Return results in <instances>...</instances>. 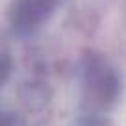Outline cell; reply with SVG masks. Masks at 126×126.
I'll use <instances>...</instances> for the list:
<instances>
[{"label":"cell","mask_w":126,"mask_h":126,"mask_svg":"<svg viewBox=\"0 0 126 126\" xmlns=\"http://www.w3.org/2000/svg\"><path fill=\"white\" fill-rule=\"evenodd\" d=\"M63 0H15L11 9V26L19 35L37 32L61 6Z\"/></svg>","instance_id":"1"},{"label":"cell","mask_w":126,"mask_h":126,"mask_svg":"<svg viewBox=\"0 0 126 126\" xmlns=\"http://www.w3.org/2000/svg\"><path fill=\"white\" fill-rule=\"evenodd\" d=\"M83 85L89 93V98H93L94 104L102 108L113 104L119 96V76L102 59H89L85 67Z\"/></svg>","instance_id":"2"}]
</instances>
